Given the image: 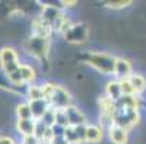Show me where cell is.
<instances>
[{
	"label": "cell",
	"mask_w": 146,
	"mask_h": 144,
	"mask_svg": "<svg viewBox=\"0 0 146 144\" xmlns=\"http://www.w3.org/2000/svg\"><path fill=\"white\" fill-rule=\"evenodd\" d=\"M104 95H106L107 98H110L111 101H117L123 97L121 94V88H120V82L117 79H110L106 82V85H104Z\"/></svg>",
	"instance_id": "obj_13"
},
{
	"label": "cell",
	"mask_w": 146,
	"mask_h": 144,
	"mask_svg": "<svg viewBox=\"0 0 146 144\" xmlns=\"http://www.w3.org/2000/svg\"><path fill=\"white\" fill-rule=\"evenodd\" d=\"M64 40L67 43H71V45H82L86 43L88 37H90V28L87 23L84 22H77V23H72L71 29L62 36Z\"/></svg>",
	"instance_id": "obj_3"
},
{
	"label": "cell",
	"mask_w": 146,
	"mask_h": 144,
	"mask_svg": "<svg viewBox=\"0 0 146 144\" xmlns=\"http://www.w3.org/2000/svg\"><path fill=\"white\" fill-rule=\"evenodd\" d=\"M98 108H100L101 114H110V115H114V112L117 111L116 102L111 101L110 98H107L104 94L98 97Z\"/></svg>",
	"instance_id": "obj_16"
},
{
	"label": "cell",
	"mask_w": 146,
	"mask_h": 144,
	"mask_svg": "<svg viewBox=\"0 0 146 144\" xmlns=\"http://www.w3.org/2000/svg\"><path fill=\"white\" fill-rule=\"evenodd\" d=\"M40 144H51V143H40Z\"/></svg>",
	"instance_id": "obj_31"
},
{
	"label": "cell",
	"mask_w": 146,
	"mask_h": 144,
	"mask_svg": "<svg viewBox=\"0 0 146 144\" xmlns=\"http://www.w3.org/2000/svg\"><path fill=\"white\" fill-rule=\"evenodd\" d=\"M20 144H40V140L36 135H29V137H22Z\"/></svg>",
	"instance_id": "obj_27"
},
{
	"label": "cell",
	"mask_w": 146,
	"mask_h": 144,
	"mask_svg": "<svg viewBox=\"0 0 146 144\" xmlns=\"http://www.w3.org/2000/svg\"><path fill=\"white\" fill-rule=\"evenodd\" d=\"M139 95H133V97H126L123 95L120 99L116 101V108L120 110V108H137L139 110Z\"/></svg>",
	"instance_id": "obj_18"
},
{
	"label": "cell",
	"mask_w": 146,
	"mask_h": 144,
	"mask_svg": "<svg viewBox=\"0 0 146 144\" xmlns=\"http://www.w3.org/2000/svg\"><path fill=\"white\" fill-rule=\"evenodd\" d=\"M49 39L45 37H38V36H29V39L26 40V51L29 52V55H32L35 59L42 60L48 56L49 52Z\"/></svg>",
	"instance_id": "obj_4"
},
{
	"label": "cell",
	"mask_w": 146,
	"mask_h": 144,
	"mask_svg": "<svg viewBox=\"0 0 146 144\" xmlns=\"http://www.w3.org/2000/svg\"><path fill=\"white\" fill-rule=\"evenodd\" d=\"M29 105H31V110H32V115H33V120L35 121H40L42 117L51 110V104L45 99H36V101H28Z\"/></svg>",
	"instance_id": "obj_9"
},
{
	"label": "cell",
	"mask_w": 146,
	"mask_h": 144,
	"mask_svg": "<svg viewBox=\"0 0 146 144\" xmlns=\"http://www.w3.org/2000/svg\"><path fill=\"white\" fill-rule=\"evenodd\" d=\"M104 137V130L98 124H87L86 127V144H98Z\"/></svg>",
	"instance_id": "obj_12"
},
{
	"label": "cell",
	"mask_w": 146,
	"mask_h": 144,
	"mask_svg": "<svg viewBox=\"0 0 146 144\" xmlns=\"http://www.w3.org/2000/svg\"><path fill=\"white\" fill-rule=\"evenodd\" d=\"M13 62H20L17 51L12 46H3L0 49V68Z\"/></svg>",
	"instance_id": "obj_14"
},
{
	"label": "cell",
	"mask_w": 146,
	"mask_h": 144,
	"mask_svg": "<svg viewBox=\"0 0 146 144\" xmlns=\"http://www.w3.org/2000/svg\"><path fill=\"white\" fill-rule=\"evenodd\" d=\"M31 32H32V36L49 39V36H51V33H52L54 30H52V26H51L49 23H46L42 17L36 16V17L32 20V23H31Z\"/></svg>",
	"instance_id": "obj_7"
},
{
	"label": "cell",
	"mask_w": 146,
	"mask_h": 144,
	"mask_svg": "<svg viewBox=\"0 0 146 144\" xmlns=\"http://www.w3.org/2000/svg\"><path fill=\"white\" fill-rule=\"evenodd\" d=\"M130 5H133L132 0H119V2H107L106 7L107 9H113V10H120V9H126Z\"/></svg>",
	"instance_id": "obj_23"
},
{
	"label": "cell",
	"mask_w": 146,
	"mask_h": 144,
	"mask_svg": "<svg viewBox=\"0 0 146 144\" xmlns=\"http://www.w3.org/2000/svg\"><path fill=\"white\" fill-rule=\"evenodd\" d=\"M55 85H56L55 82H49V81L44 82V84H40V87H42V94H44V98H45L46 101H49L51 95L54 94Z\"/></svg>",
	"instance_id": "obj_26"
},
{
	"label": "cell",
	"mask_w": 146,
	"mask_h": 144,
	"mask_svg": "<svg viewBox=\"0 0 146 144\" xmlns=\"http://www.w3.org/2000/svg\"><path fill=\"white\" fill-rule=\"evenodd\" d=\"M120 82V88H121V94L126 95V97H133V95H137L135 88L132 87L130 81L129 79H123V81H119Z\"/></svg>",
	"instance_id": "obj_22"
},
{
	"label": "cell",
	"mask_w": 146,
	"mask_h": 144,
	"mask_svg": "<svg viewBox=\"0 0 146 144\" xmlns=\"http://www.w3.org/2000/svg\"><path fill=\"white\" fill-rule=\"evenodd\" d=\"M61 5H64V7H74L75 5H78V2H75V0L74 2H67L65 0V2H61Z\"/></svg>",
	"instance_id": "obj_30"
},
{
	"label": "cell",
	"mask_w": 146,
	"mask_h": 144,
	"mask_svg": "<svg viewBox=\"0 0 146 144\" xmlns=\"http://www.w3.org/2000/svg\"><path fill=\"white\" fill-rule=\"evenodd\" d=\"M19 72H20V76H22V81H23V84L28 87V85H32L35 84V81H36V69L26 64V62H22L19 66Z\"/></svg>",
	"instance_id": "obj_15"
},
{
	"label": "cell",
	"mask_w": 146,
	"mask_h": 144,
	"mask_svg": "<svg viewBox=\"0 0 146 144\" xmlns=\"http://www.w3.org/2000/svg\"><path fill=\"white\" fill-rule=\"evenodd\" d=\"M51 144H70V143H68V140L64 135H59V137H54Z\"/></svg>",
	"instance_id": "obj_29"
},
{
	"label": "cell",
	"mask_w": 146,
	"mask_h": 144,
	"mask_svg": "<svg viewBox=\"0 0 146 144\" xmlns=\"http://www.w3.org/2000/svg\"><path fill=\"white\" fill-rule=\"evenodd\" d=\"M0 144H17V143L10 135H0Z\"/></svg>",
	"instance_id": "obj_28"
},
{
	"label": "cell",
	"mask_w": 146,
	"mask_h": 144,
	"mask_svg": "<svg viewBox=\"0 0 146 144\" xmlns=\"http://www.w3.org/2000/svg\"><path fill=\"white\" fill-rule=\"evenodd\" d=\"M48 102L51 104V108H54V110H65L70 105H72V97L65 87L56 84L54 94L51 95Z\"/></svg>",
	"instance_id": "obj_5"
},
{
	"label": "cell",
	"mask_w": 146,
	"mask_h": 144,
	"mask_svg": "<svg viewBox=\"0 0 146 144\" xmlns=\"http://www.w3.org/2000/svg\"><path fill=\"white\" fill-rule=\"evenodd\" d=\"M15 114H16V120H32V110L29 102H19V104L15 107Z\"/></svg>",
	"instance_id": "obj_19"
},
{
	"label": "cell",
	"mask_w": 146,
	"mask_h": 144,
	"mask_svg": "<svg viewBox=\"0 0 146 144\" xmlns=\"http://www.w3.org/2000/svg\"><path fill=\"white\" fill-rule=\"evenodd\" d=\"M40 122H42V124H45L48 128H52L54 126H56V122H55V110L51 108V110L42 117Z\"/></svg>",
	"instance_id": "obj_25"
},
{
	"label": "cell",
	"mask_w": 146,
	"mask_h": 144,
	"mask_svg": "<svg viewBox=\"0 0 146 144\" xmlns=\"http://www.w3.org/2000/svg\"><path fill=\"white\" fill-rule=\"evenodd\" d=\"M132 74H133V66H132L130 60H129L127 58L117 56L113 78L117 79V81H123V79H129V76H130Z\"/></svg>",
	"instance_id": "obj_6"
},
{
	"label": "cell",
	"mask_w": 146,
	"mask_h": 144,
	"mask_svg": "<svg viewBox=\"0 0 146 144\" xmlns=\"http://www.w3.org/2000/svg\"><path fill=\"white\" fill-rule=\"evenodd\" d=\"M117 56L111 55L110 52H86L84 62L96 69L98 74H103L106 76L114 75V66H116Z\"/></svg>",
	"instance_id": "obj_1"
},
{
	"label": "cell",
	"mask_w": 146,
	"mask_h": 144,
	"mask_svg": "<svg viewBox=\"0 0 146 144\" xmlns=\"http://www.w3.org/2000/svg\"><path fill=\"white\" fill-rule=\"evenodd\" d=\"M129 81H130V84H132V87L135 88V91H136L137 95H140L142 92L146 91V78H145L142 74L133 72V74L129 76Z\"/></svg>",
	"instance_id": "obj_17"
},
{
	"label": "cell",
	"mask_w": 146,
	"mask_h": 144,
	"mask_svg": "<svg viewBox=\"0 0 146 144\" xmlns=\"http://www.w3.org/2000/svg\"><path fill=\"white\" fill-rule=\"evenodd\" d=\"M55 122H56V126L62 128L70 127V121H68L65 110H55Z\"/></svg>",
	"instance_id": "obj_21"
},
{
	"label": "cell",
	"mask_w": 146,
	"mask_h": 144,
	"mask_svg": "<svg viewBox=\"0 0 146 144\" xmlns=\"http://www.w3.org/2000/svg\"><path fill=\"white\" fill-rule=\"evenodd\" d=\"M25 95L28 98V101H36V99H42L44 94H42V87L40 84H32L26 87Z\"/></svg>",
	"instance_id": "obj_20"
},
{
	"label": "cell",
	"mask_w": 146,
	"mask_h": 144,
	"mask_svg": "<svg viewBox=\"0 0 146 144\" xmlns=\"http://www.w3.org/2000/svg\"><path fill=\"white\" fill-rule=\"evenodd\" d=\"M106 133H107L109 140H110L111 144H127L129 143V131L121 128V127L113 126Z\"/></svg>",
	"instance_id": "obj_10"
},
{
	"label": "cell",
	"mask_w": 146,
	"mask_h": 144,
	"mask_svg": "<svg viewBox=\"0 0 146 144\" xmlns=\"http://www.w3.org/2000/svg\"><path fill=\"white\" fill-rule=\"evenodd\" d=\"M113 121H114V126L130 131L139 124L140 112L137 108H120L114 112Z\"/></svg>",
	"instance_id": "obj_2"
},
{
	"label": "cell",
	"mask_w": 146,
	"mask_h": 144,
	"mask_svg": "<svg viewBox=\"0 0 146 144\" xmlns=\"http://www.w3.org/2000/svg\"><path fill=\"white\" fill-rule=\"evenodd\" d=\"M64 137L68 140V143H70V144H82V143L80 141V138H78L77 133H75V128H74V127H71V126L65 128V131H64Z\"/></svg>",
	"instance_id": "obj_24"
},
{
	"label": "cell",
	"mask_w": 146,
	"mask_h": 144,
	"mask_svg": "<svg viewBox=\"0 0 146 144\" xmlns=\"http://www.w3.org/2000/svg\"><path fill=\"white\" fill-rule=\"evenodd\" d=\"M68 121L71 127H80V126H87V115L84 114L81 108H78L77 105H70L68 108H65Z\"/></svg>",
	"instance_id": "obj_8"
},
{
	"label": "cell",
	"mask_w": 146,
	"mask_h": 144,
	"mask_svg": "<svg viewBox=\"0 0 146 144\" xmlns=\"http://www.w3.org/2000/svg\"><path fill=\"white\" fill-rule=\"evenodd\" d=\"M16 131L19 133L20 137H29V135H35L36 131V121L32 120H16Z\"/></svg>",
	"instance_id": "obj_11"
}]
</instances>
